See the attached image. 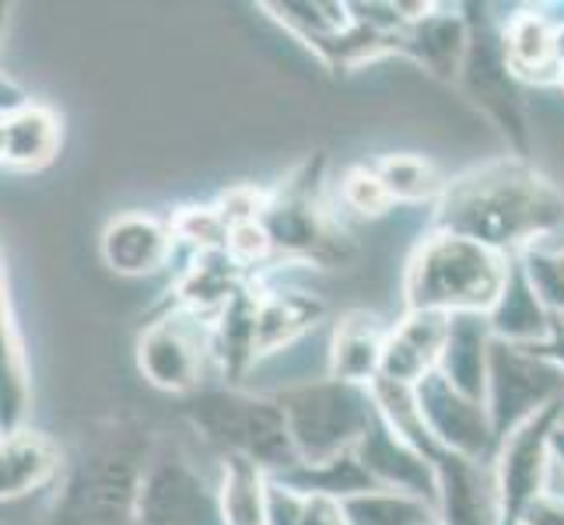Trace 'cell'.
<instances>
[{
    "label": "cell",
    "instance_id": "21",
    "mask_svg": "<svg viewBox=\"0 0 564 525\" xmlns=\"http://www.w3.org/2000/svg\"><path fill=\"white\" fill-rule=\"evenodd\" d=\"M0 435H4V424H0Z\"/></svg>",
    "mask_w": 564,
    "mask_h": 525
},
{
    "label": "cell",
    "instance_id": "11",
    "mask_svg": "<svg viewBox=\"0 0 564 525\" xmlns=\"http://www.w3.org/2000/svg\"><path fill=\"white\" fill-rule=\"evenodd\" d=\"M29 403H32L29 361H25L22 337L14 329L4 274H0V424H4V435L18 431L25 424Z\"/></svg>",
    "mask_w": 564,
    "mask_h": 525
},
{
    "label": "cell",
    "instance_id": "17",
    "mask_svg": "<svg viewBox=\"0 0 564 525\" xmlns=\"http://www.w3.org/2000/svg\"><path fill=\"white\" fill-rule=\"evenodd\" d=\"M291 525H344V515L334 501H326V497H313V501H305L299 515L291 518Z\"/></svg>",
    "mask_w": 564,
    "mask_h": 525
},
{
    "label": "cell",
    "instance_id": "3",
    "mask_svg": "<svg viewBox=\"0 0 564 525\" xmlns=\"http://www.w3.org/2000/svg\"><path fill=\"white\" fill-rule=\"evenodd\" d=\"M501 266L480 242L438 239L424 249L414 270V305L435 308H488L501 295Z\"/></svg>",
    "mask_w": 564,
    "mask_h": 525
},
{
    "label": "cell",
    "instance_id": "7",
    "mask_svg": "<svg viewBox=\"0 0 564 525\" xmlns=\"http://www.w3.org/2000/svg\"><path fill=\"white\" fill-rule=\"evenodd\" d=\"M288 414L295 438L308 445V452L316 449V456L337 449L344 435H355L358 427L368 424L361 400L351 389H316V393L308 389V393L288 400Z\"/></svg>",
    "mask_w": 564,
    "mask_h": 525
},
{
    "label": "cell",
    "instance_id": "6",
    "mask_svg": "<svg viewBox=\"0 0 564 525\" xmlns=\"http://www.w3.org/2000/svg\"><path fill=\"white\" fill-rule=\"evenodd\" d=\"M210 518L214 501L186 462L159 459L144 470L133 525H207Z\"/></svg>",
    "mask_w": 564,
    "mask_h": 525
},
{
    "label": "cell",
    "instance_id": "9",
    "mask_svg": "<svg viewBox=\"0 0 564 525\" xmlns=\"http://www.w3.org/2000/svg\"><path fill=\"white\" fill-rule=\"evenodd\" d=\"M172 252V231L148 214H120L102 231V260L123 277H144L162 270Z\"/></svg>",
    "mask_w": 564,
    "mask_h": 525
},
{
    "label": "cell",
    "instance_id": "15",
    "mask_svg": "<svg viewBox=\"0 0 564 525\" xmlns=\"http://www.w3.org/2000/svg\"><path fill=\"white\" fill-rule=\"evenodd\" d=\"M382 186L386 193H397V197H424L432 189V172L414 158H393L382 165Z\"/></svg>",
    "mask_w": 564,
    "mask_h": 525
},
{
    "label": "cell",
    "instance_id": "8",
    "mask_svg": "<svg viewBox=\"0 0 564 525\" xmlns=\"http://www.w3.org/2000/svg\"><path fill=\"white\" fill-rule=\"evenodd\" d=\"M64 470V452L50 435L18 431L0 435V504L22 501L35 491H43Z\"/></svg>",
    "mask_w": 564,
    "mask_h": 525
},
{
    "label": "cell",
    "instance_id": "13",
    "mask_svg": "<svg viewBox=\"0 0 564 525\" xmlns=\"http://www.w3.org/2000/svg\"><path fill=\"white\" fill-rule=\"evenodd\" d=\"M221 512H225L228 525H267V504H263V491H260L257 462H249L242 456L228 462Z\"/></svg>",
    "mask_w": 564,
    "mask_h": 525
},
{
    "label": "cell",
    "instance_id": "18",
    "mask_svg": "<svg viewBox=\"0 0 564 525\" xmlns=\"http://www.w3.org/2000/svg\"><path fill=\"white\" fill-rule=\"evenodd\" d=\"M29 102H32L29 95L18 88L4 70H0V120H4V116H11V112H18L22 106H29Z\"/></svg>",
    "mask_w": 564,
    "mask_h": 525
},
{
    "label": "cell",
    "instance_id": "2",
    "mask_svg": "<svg viewBox=\"0 0 564 525\" xmlns=\"http://www.w3.org/2000/svg\"><path fill=\"white\" fill-rule=\"evenodd\" d=\"M561 200L527 172H495L466 183L453 200L456 228L470 239L512 242L551 228L561 218Z\"/></svg>",
    "mask_w": 564,
    "mask_h": 525
},
{
    "label": "cell",
    "instance_id": "1",
    "mask_svg": "<svg viewBox=\"0 0 564 525\" xmlns=\"http://www.w3.org/2000/svg\"><path fill=\"white\" fill-rule=\"evenodd\" d=\"M141 480V456L127 438L91 445L64 470L43 525H133Z\"/></svg>",
    "mask_w": 564,
    "mask_h": 525
},
{
    "label": "cell",
    "instance_id": "12",
    "mask_svg": "<svg viewBox=\"0 0 564 525\" xmlns=\"http://www.w3.org/2000/svg\"><path fill=\"white\" fill-rule=\"evenodd\" d=\"M445 337H449V329H445V319L438 313L414 316L393 340H389V347L382 350L386 382L403 385V382L421 379L424 368L438 358Z\"/></svg>",
    "mask_w": 564,
    "mask_h": 525
},
{
    "label": "cell",
    "instance_id": "16",
    "mask_svg": "<svg viewBox=\"0 0 564 525\" xmlns=\"http://www.w3.org/2000/svg\"><path fill=\"white\" fill-rule=\"evenodd\" d=\"M347 200H351L358 210L365 214H376L386 207L389 193L382 186V179H376V175H365V172H355L351 179H347Z\"/></svg>",
    "mask_w": 564,
    "mask_h": 525
},
{
    "label": "cell",
    "instance_id": "10",
    "mask_svg": "<svg viewBox=\"0 0 564 525\" xmlns=\"http://www.w3.org/2000/svg\"><path fill=\"white\" fill-rule=\"evenodd\" d=\"M0 138H4V168L39 172L61 151V120L53 109L29 102L0 120Z\"/></svg>",
    "mask_w": 564,
    "mask_h": 525
},
{
    "label": "cell",
    "instance_id": "19",
    "mask_svg": "<svg viewBox=\"0 0 564 525\" xmlns=\"http://www.w3.org/2000/svg\"><path fill=\"white\" fill-rule=\"evenodd\" d=\"M8 14H11V4H0V35H4V25H8Z\"/></svg>",
    "mask_w": 564,
    "mask_h": 525
},
{
    "label": "cell",
    "instance_id": "5",
    "mask_svg": "<svg viewBox=\"0 0 564 525\" xmlns=\"http://www.w3.org/2000/svg\"><path fill=\"white\" fill-rule=\"evenodd\" d=\"M204 329L193 313L169 316L154 322L138 343V364L151 385L169 393H189L197 389L204 372Z\"/></svg>",
    "mask_w": 564,
    "mask_h": 525
},
{
    "label": "cell",
    "instance_id": "20",
    "mask_svg": "<svg viewBox=\"0 0 564 525\" xmlns=\"http://www.w3.org/2000/svg\"><path fill=\"white\" fill-rule=\"evenodd\" d=\"M0 165H4V138H0Z\"/></svg>",
    "mask_w": 564,
    "mask_h": 525
},
{
    "label": "cell",
    "instance_id": "14",
    "mask_svg": "<svg viewBox=\"0 0 564 525\" xmlns=\"http://www.w3.org/2000/svg\"><path fill=\"white\" fill-rule=\"evenodd\" d=\"M382 358V347L376 343L372 326H344V333H337V372L347 379H361L376 368Z\"/></svg>",
    "mask_w": 564,
    "mask_h": 525
},
{
    "label": "cell",
    "instance_id": "4",
    "mask_svg": "<svg viewBox=\"0 0 564 525\" xmlns=\"http://www.w3.org/2000/svg\"><path fill=\"white\" fill-rule=\"evenodd\" d=\"M197 424L214 441H225L249 462L278 466L288 456V427L278 411L236 396H210L197 411Z\"/></svg>",
    "mask_w": 564,
    "mask_h": 525
}]
</instances>
